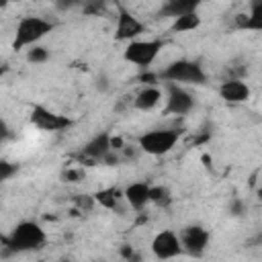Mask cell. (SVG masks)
<instances>
[{
  "label": "cell",
  "mask_w": 262,
  "mask_h": 262,
  "mask_svg": "<svg viewBox=\"0 0 262 262\" xmlns=\"http://www.w3.org/2000/svg\"><path fill=\"white\" fill-rule=\"evenodd\" d=\"M47 239L45 229L31 219L18 221L8 235H2V258H8L12 254H25L33 250H41Z\"/></svg>",
  "instance_id": "cell-1"
},
{
  "label": "cell",
  "mask_w": 262,
  "mask_h": 262,
  "mask_svg": "<svg viewBox=\"0 0 262 262\" xmlns=\"http://www.w3.org/2000/svg\"><path fill=\"white\" fill-rule=\"evenodd\" d=\"M160 74L162 82H176V84H192V86H203L207 84V72L201 66V61L194 59H174L172 63H168Z\"/></svg>",
  "instance_id": "cell-2"
},
{
  "label": "cell",
  "mask_w": 262,
  "mask_h": 262,
  "mask_svg": "<svg viewBox=\"0 0 262 262\" xmlns=\"http://www.w3.org/2000/svg\"><path fill=\"white\" fill-rule=\"evenodd\" d=\"M182 137V129L178 127H160V129H149L137 137V145L141 147V154L147 156H166L170 154L176 143Z\"/></svg>",
  "instance_id": "cell-3"
},
{
  "label": "cell",
  "mask_w": 262,
  "mask_h": 262,
  "mask_svg": "<svg viewBox=\"0 0 262 262\" xmlns=\"http://www.w3.org/2000/svg\"><path fill=\"white\" fill-rule=\"evenodd\" d=\"M53 23H49L43 16H23L16 23L14 29V39H12V49L20 51L27 47L37 45L41 39H45L51 31H53Z\"/></svg>",
  "instance_id": "cell-4"
},
{
  "label": "cell",
  "mask_w": 262,
  "mask_h": 262,
  "mask_svg": "<svg viewBox=\"0 0 262 262\" xmlns=\"http://www.w3.org/2000/svg\"><path fill=\"white\" fill-rule=\"evenodd\" d=\"M164 45H166V41L160 39V37L129 41L125 45V49H123V59L127 63L137 66L139 70H149V66L158 59V55L164 49Z\"/></svg>",
  "instance_id": "cell-5"
},
{
  "label": "cell",
  "mask_w": 262,
  "mask_h": 262,
  "mask_svg": "<svg viewBox=\"0 0 262 262\" xmlns=\"http://www.w3.org/2000/svg\"><path fill=\"white\" fill-rule=\"evenodd\" d=\"M194 108V96L176 82H166V106L164 115H174V117H186Z\"/></svg>",
  "instance_id": "cell-6"
},
{
  "label": "cell",
  "mask_w": 262,
  "mask_h": 262,
  "mask_svg": "<svg viewBox=\"0 0 262 262\" xmlns=\"http://www.w3.org/2000/svg\"><path fill=\"white\" fill-rule=\"evenodd\" d=\"M33 127H37L39 131H49V133H55V131H63L68 127H72V119L66 117V115H59L43 104H33L31 106V115H29Z\"/></svg>",
  "instance_id": "cell-7"
},
{
  "label": "cell",
  "mask_w": 262,
  "mask_h": 262,
  "mask_svg": "<svg viewBox=\"0 0 262 262\" xmlns=\"http://www.w3.org/2000/svg\"><path fill=\"white\" fill-rule=\"evenodd\" d=\"M145 33V25L125 6H117V25H115V39L121 43H129L139 39Z\"/></svg>",
  "instance_id": "cell-8"
},
{
  "label": "cell",
  "mask_w": 262,
  "mask_h": 262,
  "mask_svg": "<svg viewBox=\"0 0 262 262\" xmlns=\"http://www.w3.org/2000/svg\"><path fill=\"white\" fill-rule=\"evenodd\" d=\"M151 254L158 260H170V258L182 256L184 248H182V242H180V233H176L172 229L158 231L151 239Z\"/></svg>",
  "instance_id": "cell-9"
},
{
  "label": "cell",
  "mask_w": 262,
  "mask_h": 262,
  "mask_svg": "<svg viewBox=\"0 0 262 262\" xmlns=\"http://www.w3.org/2000/svg\"><path fill=\"white\" fill-rule=\"evenodd\" d=\"M211 233L203 225H186L180 229V242L184 248V254L188 256H203L205 250L209 248Z\"/></svg>",
  "instance_id": "cell-10"
},
{
  "label": "cell",
  "mask_w": 262,
  "mask_h": 262,
  "mask_svg": "<svg viewBox=\"0 0 262 262\" xmlns=\"http://www.w3.org/2000/svg\"><path fill=\"white\" fill-rule=\"evenodd\" d=\"M111 135L113 133L108 131H100L90 141H86L80 151V162H84L86 166H94L96 162H102V158L111 151Z\"/></svg>",
  "instance_id": "cell-11"
},
{
  "label": "cell",
  "mask_w": 262,
  "mask_h": 262,
  "mask_svg": "<svg viewBox=\"0 0 262 262\" xmlns=\"http://www.w3.org/2000/svg\"><path fill=\"white\" fill-rule=\"evenodd\" d=\"M217 92H219L221 100L227 102V104H244L252 96L250 86L242 78H227V80H223L219 84V90Z\"/></svg>",
  "instance_id": "cell-12"
},
{
  "label": "cell",
  "mask_w": 262,
  "mask_h": 262,
  "mask_svg": "<svg viewBox=\"0 0 262 262\" xmlns=\"http://www.w3.org/2000/svg\"><path fill=\"white\" fill-rule=\"evenodd\" d=\"M125 203L133 211H143L151 203V184L149 182H131L123 190Z\"/></svg>",
  "instance_id": "cell-13"
},
{
  "label": "cell",
  "mask_w": 262,
  "mask_h": 262,
  "mask_svg": "<svg viewBox=\"0 0 262 262\" xmlns=\"http://www.w3.org/2000/svg\"><path fill=\"white\" fill-rule=\"evenodd\" d=\"M162 98H164V92L158 84L141 86V90L133 96V108H137L141 113H149L162 102Z\"/></svg>",
  "instance_id": "cell-14"
},
{
  "label": "cell",
  "mask_w": 262,
  "mask_h": 262,
  "mask_svg": "<svg viewBox=\"0 0 262 262\" xmlns=\"http://www.w3.org/2000/svg\"><path fill=\"white\" fill-rule=\"evenodd\" d=\"M203 2L205 0H166L164 6L160 8V16L176 18V16H182V14H188V12H196Z\"/></svg>",
  "instance_id": "cell-15"
},
{
  "label": "cell",
  "mask_w": 262,
  "mask_h": 262,
  "mask_svg": "<svg viewBox=\"0 0 262 262\" xmlns=\"http://www.w3.org/2000/svg\"><path fill=\"white\" fill-rule=\"evenodd\" d=\"M94 199H96V205H100L102 209L115 211V209H119V203H121V199H125V196H123V192H121L119 188L108 186V188L96 190V192H94Z\"/></svg>",
  "instance_id": "cell-16"
},
{
  "label": "cell",
  "mask_w": 262,
  "mask_h": 262,
  "mask_svg": "<svg viewBox=\"0 0 262 262\" xmlns=\"http://www.w3.org/2000/svg\"><path fill=\"white\" fill-rule=\"evenodd\" d=\"M201 16L199 12H188V14H182V16H176L172 20V33H190V31H196L201 27Z\"/></svg>",
  "instance_id": "cell-17"
},
{
  "label": "cell",
  "mask_w": 262,
  "mask_h": 262,
  "mask_svg": "<svg viewBox=\"0 0 262 262\" xmlns=\"http://www.w3.org/2000/svg\"><path fill=\"white\" fill-rule=\"evenodd\" d=\"M244 31H262V2L250 6V12H248V18H246Z\"/></svg>",
  "instance_id": "cell-18"
},
{
  "label": "cell",
  "mask_w": 262,
  "mask_h": 262,
  "mask_svg": "<svg viewBox=\"0 0 262 262\" xmlns=\"http://www.w3.org/2000/svg\"><path fill=\"white\" fill-rule=\"evenodd\" d=\"M72 205L76 211H82V213H90L96 205V199L94 194H88V192H80V194H74L72 196Z\"/></svg>",
  "instance_id": "cell-19"
},
{
  "label": "cell",
  "mask_w": 262,
  "mask_h": 262,
  "mask_svg": "<svg viewBox=\"0 0 262 262\" xmlns=\"http://www.w3.org/2000/svg\"><path fill=\"white\" fill-rule=\"evenodd\" d=\"M25 57H27L29 63H45L49 59V49L37 43V45H33V47L27 49V55Z\"/></svg>",
  "instance_id": "cell-20"
},
{
  "label": "cell",
  "mask_w": 262,
  "mask_h": 262,
  "mask_svg": "<svg viewBox=\"0 0 262 262\" xmlns=\"http://www.w3.org/2000/svg\"><path fill=\"white\" fill-rule=\"evenodd\" d=\"M151 203L156 207H168L172 203V194L166 186H151Z\"/></svg>",
  "instance_id": "cell-21"
},
{
  "label": "cell",
  "mask_w": 262,
  "mask_h": 262,
  "mask_svg": "<svg viewBox=\"0 0 262 262\" xmlns=\"http://www.w3.org/2000/svg\"><path fill=\"white\" fill-rule=\"evenodd\" d=\"M18 172V164H12V162H8V160H2L0 162V180H10L14 174Z\"/></svg>",
  "instance_id": "cell-22"
},
{
  "label": "cell",
  "mask_w": 262,
  "mask_h": 262,
  "mask_svg": "<svg viewBox=\"0 0 262 262\" xmlns=\"http://www.w3.org/2000/svg\"><path fill=\"white\" fill-rule=\"evenodd\" d=\"M84 2L86 0H53V6L59 12H70V10L78 8V6H84Z\"/></svg>",
  "instance_id": "cell-23"
},
{
  "label": "cell",
  "mask_w": 262,
  "mask_h": 262,
  "mask_svg": "<svg viewBox=\"0 0 262 262\" xmlns=\"http://www.w3.org/2000/svg\"><path fill=\"white\" fill-rule=\"evenodd\" d=\"M61 178L66 182H80L84 178V170L82 168H68V170H63Z\"/></svg>",
  "instance_id": "cell-24"
},
{
  "label": "cell",
  "mask_w": 262,
  "mask_h": 262,
  "mask_svg": "<svg viewBox=\"0 0 262 262\" xmlns=\"http://www.w3.org/2000/svg\"><path fill=\"white\" fill-rule=\"evenodd\" d=\"M102 6H104V0H86L82 8L86 14H98L102 10Z\"/></svg>",
  "instance_id": "cell-25"
},
{
  "label": "cell",
  "mask_w": 262,
  "mask_h": 262,
  "mask_svg": "<svg viewBox=\"0 0 262 262\" xmlns=\"http://www.w3.org/2000/svg\"><path fill=\"white\" fill-rule=\"evenodd\" d=\"M143 86H147V84H158L160 82V74H154V72H147V70H141V74H139V78H137Z\"/></svg>",
  "instance_id": "cell-26"
},
{
  "label": "cell",
  "mask_w": 262,
  "mask_h": 262,
  "mask_svg": "<svg viewBox=\"0 0 262 262\" xmlns=\"http://www.w3.org/2000/svg\"><path fill=\"white\" fill-rule=\"evenodd\" d=\"M123 162V156H121V151H115V149H111L104 158H102V164L104 166H119Z\"/></svg>",
  "instance_id": "cell-27"
},
{
  "label": "cell",
  "mask_w": 262,
  "mask_h": 262,
  "mask_svg": "<svg viewBox=\"0 0 262 262\" xmlns=\"http://www.w3.org/2000/svg\"><path fill=\"white\" fill-rule=\"evenodd\" d=\"M246 209H248V205H246L242 199H233V201H231V205H229V213H231L233 217L244 215V213H246Z\"/></svg>",
  "instance_id": "cell-28"
},
{
  "label": "cell",
  "mask_w": 262,
  "mask_h": 262,
  "mask_svg": "<svg viewBox=\"0 0 262 262\" xmlns=\"http://www.w3.org/2000/svg\"><path fill=\"white\" fill-rule=\"evenodd\" d=\"M119 254H121V258H125V260H139V258H141V256L135 252V248L129 246V244H123V246L119 248Z\"/></svg>",
  "instance_id": "cell-29"
},
{
  "label": "cell",
  "mask_w": 262,
  "mask_h": 262,
  "mask_svg": "<svg viewBox=\"0 0 262 262\" xmlns=\"http://www.w3.org/2000/svg\"><path fill=\"white\" fill-rule=\"evenodd\" d=\"M139 151H141L139 145H125V147L121 149V156H123V160H135Z\"/></svg>",
  "instance_id": "cell-30"
},
{
  "label": "cell",
  "mask_w": 262,
  "mask_h": 262,
  "mask_svg": "<svg viewBox=\"0 0 262 262\" xmlns=\"http://www.w3.org/2000/svg\"><path fill=\"white\" fill-rule=\"evenodd\" d=\"M125 145H127V143H125V139H123L121 135H111V149L121 151Z\"/></svg>",
  "instance_id": "cell-31"
},
{
  "label": "cell",
  "mask_w": 262,
  "mask_h": 262,
  "mask_svg": "<svg viewBox=\"0 0 262 262\" xmlns=\"http://www.w3.org/2000/svg\"><path fill=\"white\" fill-rule=\"evenodd\" d=\"M96 88H98V92H106L108 90V78L106 76H98L96 78Z\"/></svg>",
  "instance_id": "cell-32"
},
{
  "label": "cell",
  "mask_w": 262,
  "mask_h": 262,
  "mask_svg": "<svg viewBox=\"0 0 262 262\" xmlns=\"http://www.w3.org/2000/svg\"><path fill=\"white\" fill-rule=\"evenodd\" d=\"M8 137H10V131H8V125H6V123H2V139L6 141Z\"/></svg>",
  "instance_id": "cell-33"
},
{
  "label": "cell",
  "mask_w": 262,
  "mask_h": 262,
  "mask_svg": "<svg viewBox=\"0 0 262 262\" xmlns=\"http://www.w3.org/2000/svg\"><path fill=\"white\" fill-rule=\"evenodd\" d=\"M10 2H12V0H0V8H6Z\"/></svg>",
  "instance_id": "cell-34"
},
{
  "label": "cell",
  "mask_w": 262,
  "mask_h": 262,
  "mask_svg": "<svg viewBox=\"0 0 262 262\" xmlns=\"http://www.w3.org/2000/svg\"><path fill=\"white\" fill-rule=\"evenodd\" d=\"M12 2H29V0H12Z\"/></svg>",
  "instance_id": "cell-35"
},
{
  "label": "cell",
  "mask_w": 262,
  "mask_h": 262,
  "mask_svg": "<svg viewBox=\"0 0 262 262\" xmlns=\"http://www.w3.org/2000/svg\"><path fill=\"white\" fill-rule=\"evenodd\" d=\"M258 242H260V244H262V235H258Z\"/></svg>",
  "instance_id": "cell-36"
}]
</instances>
